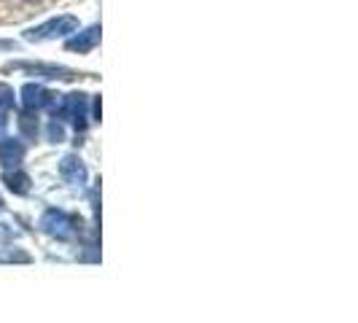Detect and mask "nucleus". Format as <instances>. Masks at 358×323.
Listing matches in <instances>:
<instances>
[{
    "label": "nucleus",
    "instance_id": "obj_1",
    "mask_svg": "<svg viewBox=\"0 0 358 323\" xmlns=\"http://www.w3.org/2000/svg\"><path fill=\"white\" fill-rule=\"evenodd\" d=\"M54 113H59V119L71 122L78 132H84V129H87V122H90V97H87L84 92L65 94V100L54 106Z\"/></svg>",
    "mask_w": 358,
    "mask_h": 323
},
{
    "label": "nucleus",
    "instance_id": "obj_2",
    "mask_svg": "<svg viewBox=\"0 0 358 323\" xmlns=\"http://www.w3.org/2000/svg\"><path fill=\"white\" fill-rule=\"evenodd\" d=\"M78 221L68 215L65 210H57V208H49L46 213L41 215V229L49 234V237H57V240H71L76 234V227Z\"/></svg>",
    "mask_w": 358,
    "mask_h": 323
},
{
    "label": "nucleus",
    "instance_id": "obj_3",
    "mask_svg": "<svg viewBox=\"0 0 358 323\" xmlns=\"http://www.w3.org/2000/svg\"><path fill=\"white\" fill-rule=\"evenodd\" d=\"M78 27V19L76 17H57V19H49L46 24H41V27H33V30H27L24 38L27 41H46V38H59V36H68Z\"/></svg>",
    "mask_w": 358,
    "mask_h": 323
},
{
    "label": "nucleus",
    "instance_id": "obj_4",
    "mask_svg": "<svg viewBox=\"0 0 358 323\" xmlns=\"http://www.w3.org/2000/svg\"><path fill=\"white\" fill-rule=\"evenodd\" d=\"M57 94H52V92L46 89V87H41V84H24L22 87V106H24V110H33V113H38V110H43V108H52L57 106V100H54Z\"/></svg>",
    "mask_w": 358,
    "mask_h": 323
},
{
    "label": "nucleus",
    "instance_id": "obj_5",
    "mask_svg": "<svg viewBox=\"0 0 358 323\" xmlns=\"http://www.w3.org/2000/svg\"><path fill=\"white\" fill-rule=\"evenodd\" d=\"M59 175L68 180L71 186H87V164L81 162V157L68 154L59 162Z\"/></svg>",
    "mask_w": 358,
    "mask_h": 323
},
{
    "label": "nucleus",
    "instance_id": "obj_6",
    "mask_svg": "<svg viewBox=\"0 0 358 323\" xmlns=\"http://www.w3.org/2000/svg\"><path fill=\"white\" fill-rule=\"evenodd\" d=\"M24 159V143L17 138H3L0 141V164L3 167H19Z\"/></svg>",
    "mask_w": 358,
    "mask_h": 323
},
{
    "label": "nucleus",
    "instance_id": "obj_7",
    "mask_svg": "<svg viewBox=\"0 0 358 323\" xmlns=\"http://www.w3.org/2000/svg\"><path fill=\"white\" fill-rule=\"evenodd\" d=\"M97 43H100V24H92L84 33H78V36H73L71 41H68V49L78 54H87V52H92Z\"/></svg>",
    "mask_w": 358,
    "mask_h": 323
},
{
    "label": "nucleus",
    "instance_id": "obj_8",
    "mask_svg": "<svg viewBox=\"0 0 358 323\" xmlns=\"http://www.w3.org/2000/svg\"><path fill=\"white\" fill-rule=\"evenodd\" d=\"M3 183H6V189L8 192H14V194H27L30 192V175L27 173H22L19 167H8L6 173H3Z\"/></svg>",
    "mask_w": 358,
    "mask_h": 323
},
{
    "label": "nucleus",
    "instance_id": "obj_9",
    "mask_svg": "<svg viewBox=\"0 0 358 323\" xmlns=\"http://www.w3.org/2000/svg\"><path fill=\"white\" fill-rule=\"evenodd\" d=\"M19 68H27L33 73H41L43 78H73V71L68 68H57V65H19Z\"/></svg>",
    "mask_w": 358,
    "mask_h": 323
},
{
    "label": "nucleus",
    "instance_id": "obj_10",
    "mask_svg": "<svg viewBox=\"0 0 358 323\" xmlns=\"http://www.w3.org/2000/svg\"><path fill=\"white\" fill-rule=\"evenodd\" d=\"M19 129H22L27 138H36L38 135V116L33 110H24V113L19 116Z\"/></svg>",
    "mask_w": 358,
    "mask_h": 323
},
{
    "label": "nucleus",
    "instance_id": "obj_11",
    "mask_svg": "<svg viewBox=\"0 0 358 323\" xmlns=\"http://www.w3.org/2000/svg\"><path fill=\"white\" fill-rule=\"evenodd\" d=\"M49 141L52 143H62L65 141V127H62V122L54 116L52 119V124H49Z\"/></svg>",
    "mask_w": 358,
    "mask_h": 323
},
{
    "label": "nucleus",
    "instance_id": "obj_12",
    "mask_svg": "<svg viewBox=\"0 0 358 323\" xmlns=\"http://www.w3.org/2000/svg\"><path fill=\"white\" fill-rule=\"evenodd\" d=\"M14 108V89L8 84H0V110H11Z\"/></svg>",
    "mask_w": 358,
    "mask_h": 323
},
{
    "label": "nucleus",
    "instance_id": "obj_13",
    "mask_svg": "<svg viewBox=\"0 0 358 323\" xmlns=\"http://www.w3.org/2000/svg\"><path fill=\"white\" fill-rule=\"evenodd\" d=\"M0 259H3V261H19V264H30V261H33V256L24 251H8V253H3Z\"/></svg>",
    "mask_w": 358,
    "mask_h": 323
},
{
    "label": "nucleus",
    "instance_id": "obj_14",
    "mask_svg": "<svg viewBox=\"0 0 358 323\" xmlns=\"http://www.w3.org/2000/svg\"><path fill=\"white\" fill-rule=\"evenodd\" d=\"M92 110H94V122H100V97H94V103H92Z\"/></svg>",
    "mask_w": 358,
    "mask_h": 323
},
{
    "label": "nucleus",
    "instance_id": "obj_15",
    "mask_svg": "<svg viewBox=\"0 0 358 323\" xmlns=\"http://www.w3.org/2000/svg\"><path fill=\"white\" fill-rule=\"evenodd\" d=\"M3 208H6V205H3V199H0V210H3Z\"/></svg>",
    "mask_w": 358,
    "mask_h": 323
},
{
    "label": "nucleus",
    "instance_id": "obj_16",
    "mask_svg": "<svg viewBox=\"0 0 358 323\" xmlns=\"http://www.w3.org/2000/svg\"><path fill=\"white\" fill-rule=\"evenodd\" d=\"M30 3H36V0H30Z\"/></svg>",
    "mask_w": 358,
    "mask_h": 323
}]
</instances>
